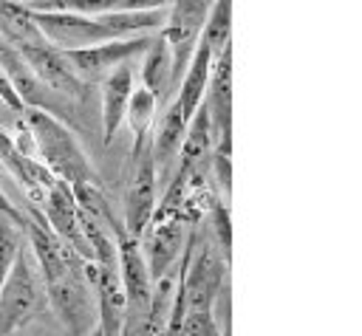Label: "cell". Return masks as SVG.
<instances>
[{
	"mask_svg": "<svg viewBox=\"0 0 362 336\" xmlns=\"http://www.w3.org/2000/svg\"><path fill=\"white\" fill-rule=\"evenodd\" d=\"M23 113H25V127L34 141V152L42 158V167L54 178L71 186L82 181H96V172L85 150L79 147L76 136L68 130V124H62L51 110H42V107H25Z\"/></svg>",
	"mask_w": 362,
	"mask_h": 336,
	"instance_id": "1",
	"label": "cell"
},
{
	"mask_svg": "<svg viewBox=\"0 0 362 336\" xmlns=\"http://www.w3.org/2000/svg\"><path fill=\"white\" fill-rule=\"evenodd\" d=\"M226 263L229 257L218 248L212 234L201 240L198 226H192L184 246V265L175 288V299H181L184 311H212V302L223 285Z\"/></svg>",
	"mask_w": 362,
	"mask_h": 336,
	"instance_id": "2",
	"label": "cell"
},
{
	"mask_svg": "<svg viewBox=\"0 0 362 336\" xmlns=\"http://www.w3.org/2000/svg\"><path fill=\"white\" fill-rule=\"evenodd\" d=\"M48 308L42 271L31 248H20L0 285V336H11Z\"/></svg>",
	"mask_w": 362,
	"mask_h": 336,
	"instance_id": "3",
	"label": "cell"
},
{
	"mask_svg": "<svg viewBox=\"0 0 362 336\" xmlns=\"http://www.w3.org/2000/svg\"><path fill=\"white\" fill-rule=\"evenodd\" d=\"M45 291H48V305L57 311L68 333L88 336L99 316H96V291L82 277V260H76L57 280H48Z\"/></svg>",
	"mask_w": 362,
	"mask_h": 336,
	"instance_id": "4",
	"label": "cell"
},
{
	"mask_svg": "<svg viewBox=\"0 0 362 336\" xmlns=\"http://www.w3.org/2000/svg\"><path fill=\"white\" fill-rule=\"evenodd\" d=\"M156 161H153V130L144 136H136L133 144V172L127 181V195H124V232L130 237H139L144 226L153 217L156 209Z\"/></svg>",
	"mask_w": 362,
	"mask_h": 336,
	"instance_id": "5",
	"label": "cell"
},
{
	"mask_svg": "<svg viewBox=\"0 0 362 336\" xmlns=\"http://www.w3.org/2000/svg\"><path fill=\"white\" fill-rule=\"evenodd\" d=\"M31 14H34V23L42 31V37L51 45H57L59 51L88 48V45H96V42L116 40L110 34V28H105L96 17H88V14L62 11V8H31Z\"/></svg>",
	"mask_w": 362,
	"mask_h": 336,
	"instance_id": "6",
	"label": "cell"
},
{
	"mask_svg": "<svg viewBox=\"0 0 362 336\" xmlns=\"http://www.w3.org/2000/svg\"><path fill=\"white\" fill-rule=\"evenodd\" d=\"M150 37H124V40H107V42H96L88 48H71L62 51L71 71L85 82H102L110 71H116L119 65L130 62L133 56H139L147 48Z\"/></svg>",
	"mask_w": 362,
	"mask_h": 336,
	"instance_id": "7",
	"label": "cell"
},
{
	"mask_svg": "<svg viewBox=\"0 0 362 336\" xmlns=\"http://www.w3.org/2000/svg\"><path fill=\"white\" fill-rule=\"evenodd\" d=\"M23 62L28 65V71L37 76V82L42 88H48L51 93L57 96H65V99H82L85 93V82L71 71L65 54L51 45V42H42V45H25V48H14Z\"/></svg>",
	"mask_w": 362,
	"mask_h": 336,
	"instance_id": "8",
	"label": "cell"
},
{
	"mask_svg": "<svg viewBox=\"0 0 362 336\" xmlns=\"http://www.w3.org/2000/svg\"><path fill=\"white\" fill-rule=\"evenodd\" d=\"M189 229L192 226L178 215L150 220L144 226V232L139 234V246H141V254H144V263H147V271H150L153 280L161 277L178 260V254L187 246Z\"/></svg>",
	"mask_w": 362,
	"mask_h": 336,
	"instance_id": "9",
	"label": "cell"
},
{
	"mask_svg": "<svg viewBox=\"0 0 362 336\" xmlns=\"http://www.w3.org/2000/svg\"><path fill=\"white\" fill-rule=\"evenodd\" d=\"M133 93V68L124 62L102 79V141L110 144L124 121V110Z\"/></svg>",
	"mask_w": 362,
	"mask_h": 336,
	"instance_id": "10",
	"label": "cell"
},
{
	"mask_svg": "<svg viewBox=\"0 0 362 336\" xmlns=\"http://www.w3.org/2000/svg\"><path fill=\"white\" fill-rule=\"evenodd\" d=\"M184 133H187V116L181 113L178 102H173L161 113V121L153 133V161H156V169H158L156 175L158 178L170 175V167L178 158L181 141H184Z\"/></svg>",
	"mask_w": 362,
	"mask_h": 336,
	"instance_id": "11",
	"label": "cell"
},
{
	"mask_svg": "<svg viewBox=\"0 0 362 336\" xmlns=\"http://www.w3.org/2000/svg\"><path fill=\"white\" fill-rule=\"evenodd\" d=\"M141 85L156 96L158 104H164L173 93V54L161 31L158 37H150L147 48L141 51Z\"/></svg>",
	"mask_w": 362,
	"mask_h": 336,
	"instance_id": "12",
	"label": "cell"
},
{
	"mask_svg": "<svg viewBox=\"0 0 362 336\" xmlns=\"http://www.w3.org/2000/svg\"><path fill=\"white\" fill-rule=\"evenodd\" d=\"M209 65H212V51L198 37V45H195V51H192V56H189V62H187V68H184V73L178 79V88H175L178 90L175 102H178L181 113L187 116V121L192 119V113L204 102V90H206V79H209Z\"/></svg>",
	"mask_w": 362,
	"mask_h": 336,
	"instance_id": "13",
	"label": "cell"
},
{
	"mask_svg": "<svg viewBox=\"0 0 362 336\" xmlns=\"http://www.w3.org/2000/svg\"><path fill=\"white\" fill-rule=\"evenodd\" d=\"M0 37L11 48H25V45H42L48 42L42 31L34 23V14L25 3L17 0H0Z\"/></svg>",
	"mask_w": 362,
	"mask_h": 336,
	"instance_id": "14",
	"label": "cell"
},
{
	"mask_svg": "<svg viewBox=\"0 0 362 336\" xmlns=\"http://www.w3.org/2000/svg\"><path fill=\"white\" fill-rule=\"evenodd\" d=\"M229 34H232V0H212L206 8L204 28H201V40L212 51V56L223 51L226 45H232Z\"/></svg>",
	"mask_w": 362,
	"mask_h": 336,
	"instance_id": "15",
	"label": "cell"
},
{
	"mask_svg": "<svg viewBox=\"0 0 362 336\" xmlns=\"http://www.w3.org/2000/svg\"><path fill=\"white\" fill-rule=\"evenodd\" d=\"M156 110H158V102H156V96L144 88V85H139V88H133V93H130V102H127V110H124V119L130 121V130H133V136H144V133H150L153 130V121H156Z\"/></svg>",
	"mask_w": 362,
	"mask_h": 336,
	"instance_id": "16",
	"label": "cell"
},
{
	"mask_svg": "<svg viewBox=\"0 0 362 336\" xmlns=\"http://www.w3.org/2000/svg\"><path fill=\"white\" fill-rule=\"evenodd\" d=\"M20 248H23L20 223L0 212V285H3V280H6V274H8V268H11V263H14Z\"/></svg>",
	"mask_w": 362,
	"mask_h": 336,
	"instance_id": "17",
	"label": "cell"
},
{
	"mask_svg": "<svg viewBox=\"0 0 362 336\" xmlns=\"http://www.w3.org/2000/svg\"><path fill=\"white\" fill-rule=\"evenodd\" d=\"M170 336H218V325L212 311H184V319L175 330H164Z\"/></svg>",
	"mask_w": 362,
	"mask_h": 336,
	"instance_id": "18",
	"label": "cell"
},
{
	"mask_svg": "<svg viewBox=\"0 0 362 336\" xmlns=\"http://www.w3.org/2000/svg\"><path fill=\"white\" fill-rule=\"evenodd\" d=\"M206 215H209V226H212V240H215L218 248L229 257V246H232V220H229V209L215 200Z\"/></svg>",
	"mask_w": 362,
	"mask_h": 336,
	"instance_id": "19",
	"label": "cell"
},
{
	"mask_svg": "<svg viewBox=\"0 0 362 336\" xmlns=\"http://www.w3.org/2000/svg\"><path fill=\"white\" fill-rule=\"evenodd\" d=\"M173 0H124L122 8L127 11H156V8H170Z\"/></svg>",
	"mask_w": 362,
	"mask_h": 336,
	"instance_id": "20",
	"label": "cell"
},
{
	"mask_svg": "<svg viewBox=\"0 0 362 336\" xmlns=\"http://www.w3.org/2000/svg\"><path fill=\"white\" fill-rule=\"evenodd\" d=\"M88 336H99V328H93V330H90V333H88Z\"/></svg>",
	"mask_w": 362,
	"mask_h": 336,
	"instance_id": "21",
	"label": "cell"
},
{
	"mask_svg": "<svg viewBox=\"0 0 362 336\" xmlns=\"http://www.w3.org/2000/svg\"><path fill=\"white\" fill-rule=\"evenodd\" d=\"M0 127H3V116H0Z\"/></svg>",
	"mask_w": 362,
	"mask_h": 336,
	"instance_id": "22",
	"label": "cell"
}]
</instances>
